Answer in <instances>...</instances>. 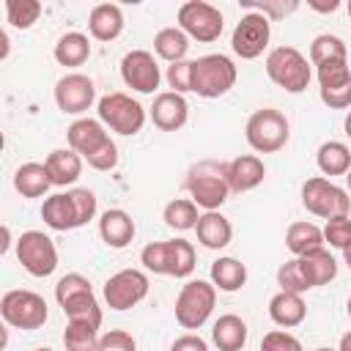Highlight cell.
I'll return each instance as SVG.
<instances>
[{"mask_svg":"<svg viewBox=\"0 0 351 351\" xmlns=\"http://www.w3.org/2000/svg\"><path fill=\"white\" fill-rule=\"evenodd\" d=\"M69 148L77 151L93 170H112L118 165V148L99 118H77L66 129Z\"/></svg>","mask_w":351,"mask_h":351,"instance_id":"cell-1","label":"cell"},{"mask_svg":"<svg viewBox=\"0 0 351 351\" xmlns=\"http://www.w3.org/2000/svg\"><path fill=\"white\" fill-rule=\"evenodd\" d=\"M93 217H96V195L90 189H85V186L49 195L41 203V219H44V225L52 228V230H60V233L74 230V228H82Z\"/></svg>","mask_w":351,"mask_h":351,"instance_id":"cell-2","label":"cell"},{"mask_svg":"<svg viewBox=\"0 0 351 351\" xmlns=\"http://www.w3.org/2000/svg\"><path fill=\"white\" fill-rule=\"evenodd\" d=\"M189 200L206 211H217L228 195V162H217V159H200L186 170V181H184Z\"/></svg>","mask_w":351,"mask_h":351,"instance_id":"cell-3","label":"cell"},{"mask_svg":"<svg viewBox=\"0 0 351 351\" xmlns=\"http://www.w3.org/2000/svg\"><path fill=\"white\" fill-rule=\"evenodd\" d=\"M55 299L60 304V310L66 313L69 321H80V324H90V326H101V307L93 296L90 280L71 271L66 277L58 280L55 285Z\"/></svg>","mask_w":351,"mask_h":351,"instance_id":"cell-4","label":"cell"},{"mask_svg":"<svg viewBox=\"0 0 351 351\" xmlns=\"http://www.w3.org/2000/svg\"><path fill=\"white\" fill-rule=\"evenodd\" d=\"M140 263L165 277H189L195 271V247L186 239H167V241H151L140 252Z\"/></svg>","mask_w":351,"mask_h":351,"instance_id":"cell-5","label":"cell"},{"mask_svg":"<svg viewBox=\"0 0 351 351\" xmlns=\"http://www.w3.org/2000/svg\"><path fill=\"white\" fill-rule=\"evenodd\" d=\"M236 77H239L236 63L228 55L214 52V55H203V58L192 60L189 88H192V93H197L203 99H219L236 85Z\"/></svg>","mask_w":351,"mask_h":351,"instance_id":"cell-6","label":"cell"},{"mask_svg":"<svg viewBox=\"0 0 351 351\" xmlns=\"http://www.w3.org/2000/svg\"><path fill=\"white\" fill-rule=\"evenodd\" d=\"M244 137H247V143H250L252 151H258V154H274V151H280L288 143L291 123H288V118L280 110L261 107V110H255L247 118Z\"/></svg>","mask_w":351,"mask_h":351,"instance_id":"cell-7","label":"cell"},{"mask_svg":"<svg viewBox=\"0 0 351 351\" xmlns=\"http://www.w3.org/2000/svg\"><path fill=\"white\" fill-rule=\"evenodd\" d=\"M266 74L277 88H282L288 93L307 90L310 77H313L307 58L296 47H274L266 55Z\"/></svg>","mask_w":351,"mask_h":351,"instance_id":"cell-8","label":"cell"},{"mask_svg":"<svg viewBox=\"0 0 351 351\" xmlns=\"http://www.w3.org/2000/svg\"><path fill=\"white\" fill-rule=\"evenodd\" d=\"M217 304V288L214 282L206 280H189L181 285L178 296H176V321L184 329H200Z\"/></svg>","mask_w":351,"mask_h":351,"instance_id":"cell-9","label":"cell"},{"mask_svg":"<svg viewBox=\"0 0 351 351\" xmlns=\"http://www.w3.org/2000/svg\"><path fill=\"white\" fill-rule=\"evenodd\" d=\"M302 206L321 219H335V217H348L351 197L335 181L315 176V178H307L302 184Z\"/></svg>","mask_w":351,"mask_h":351,"instance_id":"cell-10","label":"cell"},{"mask_svg":"<svg viewBox=\"0 0 351 351\" xmlns=\"http://www.w3.org/2000/svg\"><path fill=\"white\" fill-rule=\"evenodd\" d=\"M96 112H99V121L107 129H112L118 134H126V137L137 134L145 126V107L137 99H132L129 93H121V90L101 96L99 104H96Z\"/></svg>","mask_w":351,"mask_h":351,"instance_id":"cell-11","label":"cell"},{"mask_svg":"<svg viewBox=\"0 0 351 351\" xmlns=\"http://www.w3.org/2000/svg\"><path fill=\"white\" fill-rule=\"evenodd\" d=\"M0 315L14 329H38L47 324V302L36 291L14 288L5 291L0 299Z\"/></svg>","mask_w":351,"mask_h":351,"instance_id":"cell-12","label":"cell"},{"mask_svg":"<svg viewBox=\"0 0 351 351\" xmlns=\"http://www.w3.org/2000/svg\"><path fill=\"white\" fill-rule=\"evenodd\" d=\"M178 27L200 44H211L222 36L225 22H222V11L217 5H211L206 0H186L178 8Z\"/></svg>","mask_w":351,"mask_h":351,"instance_id":"cell-13","label":"cell"},{"mask_svg":"<svg viewBox=\"0 0 351 351\" xmlns=\"http://www.w3.org/2000/svg\"><path fill=\"white\" fill-rule=\"evenodd\" d=\"M16 261L33 277H49L58 269L55 241L41 230H25L16 239Z\"/></svg>","mask_w":351,"mask_h":351,"instance_id":"cell-14","label":"cell"},{"mask_svg":"<svg viewBox=\"0 0 351 351\" xmlns=\"http://www.w3.org/2000/svg\"><path fill=\"white\" fill-rule=\"evenodd\" d=\"M269 38H271V19L258 11H247L233 27L230 47L241 60H255L269 47Z\"/></svg>","mask_w":351,"mask_h":351,"instance_id":"cell-15","label":"cell"},{"mask_svg":"<svg viewBox=\"0 0 351 351\" xmlns=\"http://www.w3.org/2000/svg\"><path fill=\"white\" fill-rule=\"evenodd\" d=\"M148 274L140 269H121L104 282V302L112 310H132L148 296Z\"/></svg>","mask_w":351,"mask_h":351,"instance_id":"cell-16","label":"cell"},{"mask_svg":"<svg viewBox=\"0 0 351 351\" xmlns=\"http://www.w3.org/2000/svg\"><path fill=\"white\" fill-rule=\"evenodd\" d=\"M121 80L137 93H154L162 82V71L148 49H132L121 60Z\"/></svg>","mask_w":351,"mask_h":351,"instance_id":"cell-17","label":"cell"},{"mask_svg":"<svg viewBox=\"0 0 351 351\" xmlns=\"http://www.w3.org/2000/svg\"><path fill=\"white\" fill-rule=\"evenodd\" d=\"M96 101V85L85 74H63L55 82V104L66 115H80Z\"/></svg>","mask_w":351,"mask_h":351,"instance_id":"cell-18","label":"cell"},{"mask_svg":"<svg viewBox=\"0 0 351 351\" xmlns=\"http://www.w3.org/2000/svg\"><path fill=\"white\" fill-rule=\"evenodd\" d=\"M148 115H151V121H154L156 129H162V132H178V129H184V123L189 118V104H186V99L181 93L165 90V93H156L154 96V104H151Z\"/></svg>","mask_w":351,"mask_h":351,"instance_id":"cell-19","label":"cell"},{"mask_svg":"<svg viewBox=\"0 0 351 351\" xmlns=\"http://www.w3.org/2000/svg\"><path fill=\"white\" fill-rule=\"evenodd\" d=\"M263 178H266V167H263V159L255 154H241L228 162V186L236 195L261 186Z\"/></svg>","mask_w":351,"mask_h":351,"instance_id":"cell-20","label":"cell"},{"mask_svg":"<svg viewBox=\"0 0 351 351\" xmlns=\"http://www.w3.org/2000/svg\"><path fill=\"white\" fill-rule=\"evenodd\" d=\"M99 236H101V241L107 247L123 250L134 239V219L123 208H107L99 217Z\"/></svg>","mask_w":351,"mask_h":351,"instance_id":"cell-21","label":"cell"},{"mask_svg":"<svg viewBox=\"0 0 351 351\" xmlns=\"http://www.w3.org/2000/svg\"><path fill=\"white\" fill-rule=\"evenodd\" d=\"M195 233L206 250H225L233 239V225L219 211H203L195 225Z\"/></svg>","mask_w":351,"mask_h":351,"instance_id":"cell-22","label":"cell"},{"mask_svg":"<svg viewBox=\"0 0 351 351\" xmlns=\"http://www.w3.org/2000/svg\"><path fill=\"white\" fill-rule=\"evenodd\" d=\"M88 30L96 41H115L123 33V11L115 3H99L93 5L88 16Z\"/></svg>","mask_w":351,"mask_h":351,"instance_id":"cell-23","label":"cell"},{"mask_svg":"<svg viewBox=\"0 0 351 351\" xmlns=\"http://www.w3.org/2000/svg\"><path fill=\"white\" fill-rule=\"evenodd\" d=\"M307 315V304L302 299V293H288V291H280L269 299V318L282 326V329H293L304 321Z\"/></svg>","mask_w":351,"mask_h":351,"instance_id":"cell-24","label":"cell"},{"mask_svg":"<svg viewBox=\"0 0 351 351\" xmlns=\"http://www.w3.org/2000/svg\"><path fill=\"white\" fill-rule=\"evenodd\" d=\"M82 162L85 159L77 151H71V148H55L44 159V165L49 170V178H52V186H69V184H74L82 176Z\"/></svg>","mask_w":351,"mask_h":351,"instance_id":"cell-25","label":"cell"},{"mask_svg":"<svg viewBox=\"0 0 351 351\" xmlns=\"http://www.w3.org/2000/svg\"><path fill=\"white\" fill-rule=\"evenodd\" d=\"M299 266L310 282V288H318V285H326L337 277V261L329 255L326 247H318V250H310L304 255H299Z\"/></svg>","mask_w":351,"mask_h":351,"instance_id":"cell-26","label":"cell"},{"mask_svg":"<svg viewBox=\"0 0 351 351\" xmlns=\"http://www.w3.org/2000/svg\"><path fill=\"white\" fill-rule=\"evenodd\" d=\"M49 186H52V178L44 162H25L14 173V189L22 197H41L47 195Z\"/></svg>","mask_w":351,"mask_h":351,"instance_id":"cell-27","label":"cell"},{"mask_svg":"<svg viewBox=\"0 0 351 351\" xmlns=\"http://www.w3.org/2000/svg\"><path fill=\"white\" fill-rule=\"evenodd\" d=\"M211 343L219 351H241L247 346V324H244V318H239L233 313L219 315L214 321V329H211Z\"/></svg>","mask_w":351,"mask_h":351,"instance_id":"cell-28","label":"cell"},{"mask_svg":"<svg viewBox=\"0 0 351 351\" xmlns=\"http://www.w3.org/2000/svg\"><path fill=\"white\" fill-rule=\"evenodd\" d=\"M52 55H55V60H58L60 66H69V69L82 66V63L90 58V41H88L85 33H77V30L63 33V36L58 38Z\"/></svg>","mask_w":351,"mask_h":351,"instance_id":"cell-29","label":"cell"},{"mask_svg":"<svg viewBox=\"0 0 351 351\" xmlns=\"http://www.w3.org/2000/svg\"><path fill=\"white\" fill-rule=\"evenodd\" d=\"M315 165L324 176H346L351 170V148L346 143L337 140H326L321 143L318 154H315Z\"/></svg>","mask_w":351,"mask_h":351,"instance_id":"cell-30","label":"cell"},{"mask_svg":"<svg viewBox=\"0 0 351 351\" xmlns=\"http://www.w3.org/2000/svg\"><path fill=\"white\" fill-rule=\"evenodd\" d=\"M211 282H214V288H219L225 293H233L247 282V266L239 258H230V255L217 258L211 263Z\"/></svg>","mask_w":351,"mask_h":351,"instance_id":"cell-31","label":"cell"},{"mask_svg":"<svg viewBox=\"0 0 351 351\" xmlns=\"http://www.w3.org/2000/svg\"><path fill=\"white\" fill-rule=\"evenodd\" d=\"M324 230L313 222H291L288 230H285V247L293 252V258L310 252V250H318L324 247Z\"/></svg>","mask_w":351,"mask_h":351,"instance_id":"cell-32","label":"cell"},{"mask_svg":"<svg viewBox=\"0 0 351 351\" xmlns=\"http://www.w3.org/2000/svg\"><path fill=\"white\" fill-rule=\"evenodd\" d=\"M189 49V36L181 27H162L154 36V52L167 63H181Z\"/></svg>","mask_w":351,"mask_h":351,"instance_id":"cell-33","label":"cell"},{"mask_svg":"<svg viewBox=\"0 0 351 351\" xmlns=\"http://www.w3.org/2000/svg\"><path fill=\"white\" fill-rule=\"evenodd\" d=\"M337 60H348L346 41L340 36H332V33L315 36L313 44H310V63L318 69L324 63H337Z\"/></svg>","mask_w":351,"mask_h":351,"instance_id":"cell-34","label":"cell"},{"mask_svg":"<svg viewBox=\"0 0 351 351\" xmlns=\"http://www.w3.org/2000/svg\"><path fill=\"white\" fill-rule=\"evenodd\" d=\"M162 219H165L167 228L184 233V230H195L200 214H197V206H195L189 197H176V200H170V203L165 206Z\"/></svg>","mask_w":351,"mask_h":351,"instance_id":"cell-35","label":"cell"},{"mask_svg":"<svg viewBox=\"0 0 351 351\" xmlns=\"http://www.w3.org/2000/svg\"><path fill=\"white\" fill-rule=\"evenodd\" d=\"M63 346L66 351H99V329L90 324L69 321L63 332Z\"/></svg>","mask_w":351,"mask_h":351,"instance_id":"cell-36","label":"cell"},{"mask_svg":"<svg viewBox=\"0 0 351 351\" xmlns=\"http://www.w3.org/2000/svg\"><path fill=\"white\" fill-rule=\"evenodd\" d=\"M41 16V3L38 0H5V19L19 27V30H27L38 22Z\"/></svg>","mask_w":351,"mask_h":351,"instance_id":"cell-37","label":"cell"},{"mask_svg":"<svg viewBox=\"0 0 351 351\" xmlns=\"http://www.w3.org/2000/svg\"><path fill=\"white\" fill-rule=\"evenodd\" d=\"M277 285H280V291H288V293L310 291V282H307V277L299 266V258H291L277 269Z\"/></svg>","mask_w":351,"mask_h":351,"instance_id":"cell-38","label":"cell"},{"mask_svg":"<svg viewBox=\"0 0 351 351\" xmlns=\"http://www.w3.org/2000/svg\"><path fill=\"white\" fill-rule=\"evenodd\" d=\"M343 85H351L348 60L318 66V90H335V88H343Z\"/></svg>","mask_w":351,"mask_h":351,"instance_id":"cell-39","label":"cell"},{"mask_svg":"<svg viewBox=\"0 0 351 351\" xmlns=\"http://www.w3.org/2000/svg\"><path fill=\"white\" fill-rule=\"evenodd\" d=\"M324 241H329V247H335V250H346L351 244V219L348 217L326 219Z\"/></svg>","mask_w":351,"mask_h":351,"instance_id":"cell-40","label":"cell"},{"mask_svg":"<svg viewBox=\"0 0 351 351\" xmlns=\"http://www.w3.org/2000/svg\"><path fill=\"white\" fill-rule=\"evenodd\" d=\"M261 351H304L299 337L285 332V329H271L261 340Z\"/></svg>","mask_w":351,"mask_h":351,"instance_id":"cell-41","label":"cell"},{"mask_svg":"<svg viewBox=\"0 0 351 351\" xmlns=\"http://www.w3.org/2000/svg\"><path fill=\"white\" fill-rule=\"evenodd\" d=\"M167 85L176 90V93H186V90H192L189 88V80H192V60H181V63H170L167 66Z\"/></svg>","mask_w":351,"mask_h":351,"instance_id":"cell-42","label":"cell"},{"mask_svg":"<svg viewBox=\"0 0 351 351\" xmlns=\"http://www.w3.org/2000/svg\"><path fill=\"white\" fill-rule=\"evenodd\" d=\"M99 351H137V343L129 332L123 329H110L107 335L99 337Z\"/></svg>","mask_w":351,"mask_h":351,"instance_id":"cell-43","label":"cell"},{"mask_svg":"<svg viewBox=\"0 0 351 351\" xmlns=\"http://www.w3.org/2000/svg\"><path fill=\"white\" fill-rule=\"evenodd\" d=\"M241 5L250 8V11H258V14L269 16V19H280V16H285V14H291V11L299 8L296 0H291V3H277V0H269V3H252V0H241Z\"/></svg>","mask_w":351,"mask_h":351,"instance_id":"cell-44","label":"cell"},{"mask_svg":"<svg viewBox=\"0 0 351 351\" xmlns=\"http://www.w3.org/2000/svg\"><path fill=\"white\" fill-rule=\"evenodd\" d=\"M170 351H208V343H206L200 335L186 332V335H181V337H176V340H173Z\"/></svg>","mask_w":351,"mask_h":351,"instance_id":"cell-45","label":"cell"},{"mask_svg":"<svg viewBox=\"0 0 351 351\" xmlns=\"http://www.w3.org/2000/svg\"><path fill=\"white\" fill-rule=\"evenodd\" d=\"M307 5H310V8H315V11H321V14H326V11H337V8H340V0H329V3L307 0Z\"/></svg>","mask_w":351,"mask_h":351,"instance_id":"cell-46","label":"cell"},{"mask_svg":"<svg viewBox=\"0 0 351 351\" xmlns=\"http://www.w3.org/2000/svg\"><path fill=\"white\" fill-rule=\"evenodd\" d=\"M337 351H351V332H346V335L340 337V346H337Z\"/></svg>","mask_w":351,"mask_h":351,"instance_id":"cell-47","label":"cell"},{"mask_svg":"<svg viewBox=\"0 0 351 351\" xmlns=\"http://www.w3.org/2000/svg\"><path fill=\"white\" fill-rule=\"evenodd\" d=\"M343 126H346V134H348V140H351V110H348V115H346V123H343Z\"/></svg>","mask_w":351,"mask_h":351,"instance_id":"cell-48","label":"cell"},{"mask_svg":"<svg viewBox=\"0 0 351 351\" xmlns=\"http://www.w3.org/2000/svg\"><path fill=\"white\" fill-rule=\"evenodd\" d=\"M343 258H346V263H348V269H351V244L343 250Z\"/></svg>","mask_w":351,"mask_h":351,"instance_id":"cell-49","label":"cell"},{"mask_svg":"<svg viewBox=\"0 0 351 351\" xmlns=\"http://www.w3.org/2000/svg\"><path fill=\"white\" fill-rule=\"evenodd\" d=\"M346 186H348V192H351V170L346 173Z\"/></svg>","mask_w":351,"mask_h":351,"instance_id":"cell-50","label":"cell"},{"mask_svg":"<svg viewBox=\"0 0 351 351\" xmlns=\"http://www.w3.org/2000/svg\"><path fill=\"white\" fill-rule=\"evenodd\" d=\"M346 310H348V318H351V296H348V302H346Z\"/></svg>","mask_w":351,"mask_h":351,"instance_id":"cell-51","label":"cell"},{"mask_svg":"<svg viewBox=\"0 0 351 351\" xmlns=\"http://www.w3.org/2000/svg\"><path fill=\"white\" fill-rule=\"evenodd\" d=\"M36 351H52V348H47V346H41V348H36Z\"/></svg>","mask_w":351,"mask_h":351,"instance_id":"cell-52","label":"cell"},{"mask_svg":"<svg viewBox=\"0 0 351 351\" xmlns=\"http://www.w3.org/2000/svg\"><path fill=\"white\" fill-rule=\"evenodd\" d=\"M315 351H337V348H315Z\"/></svg>","mask_w":351,"mask_h":351,"instance_id":"cell-53","label":"cell"},{"mask_svg":"<svg viewBox=\"0 0 351 351\" xmlns=\"http://www.w3.org/2000/svg\"><path fill=\"white\" fill-rule=\"evenodd\" d=\"M346 8H348V16H351V0H348V5H346Z\"/></svg>","mask_w":351,"mask_h":351,"instance_id":"cell-54","label":"cell"}]
</instances>
